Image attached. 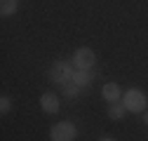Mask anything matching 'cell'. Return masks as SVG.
I'll use <instances>...</instances> for the list:
<instances>
[{"instance_id": "6da1fadb", "label": "cell", "mask_w": 148, "mask_h": 141, "mask_svg": "<svg viewBox=\"0 0 148 141\" xmlns=\"http://www.w3.org/2000/svg\"><path fill=\"white\" fill-rule=\"evenodd\" d=\"M73 73H75L73 61H54L52 68H49V78H52V82H57V85L71 82L73 80Z\"/></svg>"}, {"instance_id": "7a4b0ae2", "label": "cell", "mask_w": 148, "mask_h": 141, "mask_svg": "<svg viewBox=\"0 0 148 141\" xmlns=\"http://www.w3.org/2000/svg\"><path fill=\"white\" fill-rule=\"evenodd\" d=\"M122 103L129 113H143L148 108V97L141 90H127V94L122 97Z\"/></svg>"}, {"instance_id": "3957f363", "label": "cell", "mask_w": 148, "mask_h": 141, "mask_svg": "<svg viewBox=\"0 0 148 141\" xmlns=\"http://www.w3.org/2000/svg\"><path fill=\"white\" fill-rule=\"evenodd\" d=\"M78 136V127L73 122H57L49 129V139L52 141H73Z\"/></svg>"}, {"instance_id": "277c9868", "label": "cell", "mask_w": 148, "mask_h": 141, "mask_svg": "<svg viewBox=\"0 0 148 141\" xmlns=\"http://www.w3.org/2000/svg\"><path fill=\"white\" fill-rule=\"evenodd\" d=\"M94 64H97V54L89 47H80L73 54V66L75 68H94Z\"/></svg>"}, {"instance_id": "5b68a950", "label": "cell", "mask_w": 148, "mask_h": 141, "mask_svg": "<svg viewBox=\"0 0 148 141\" xmlns=\"http://www.w3.org/2000/svg\"><path fill=\"white\" fill-rule=\"evenodd\" d=\"M40 106H42V111L49 113V115L59 113V97H57V94H52V92H47V94L40 97Z\"/></svg>"}, {"instance_id": "8992f818", "label": "cell", "mask_w": 148, "mask_h": 141, "mask_svg": "<svg viewBox=\"0 0 148 141\" xmlns=\"http://www.w3.org/2000/svg\"><path fill=\"white\" fill-rule=\"evenodd\" d=\"M94 75H97V70H92V68H75V73H73V82L80 85V87H85V85H89L92 80H94Z\"/></svg>"}, {"instance_id": "52a82bcc", "label": "cell", "mask_w": 148, "mask_h": 141, "mask_svg": "<svg viewBox=\"0 0 148 141\" xmlns=\"http://www.w3.org/2000/svg\"><path fill=\"white\" fill-rule=\"evenodd\" d=\"M101 97H103L106 101H110V103H115V101L122 97V92H120L118 82H106V85L101 87Z\"/></svg>"}, {"instance_id": "ba28073f", "label": "cell", "mask_w": 148, "mask_h": 141, "mask_svg": "<svg viewBox=\"0 0 148 141\" xmlns=\"http://www.w3.org/2000/svg\"><path fill=\"white\" fill-rule=\"evenodd\" d=\"M19 10V0H0V14L3 16H12Z\"/></svg>"}, {"instance_id": "9c48e42d", "label": "cell", "mask_w": 148, "mask_h": 141, "mask_svg": "<svg viewBox=\"0 0 148 141\" xmlns=\"http://www.w3.org/2000/svg\"><path fill=\"white\" fill-rule=\"evenodd\" d=\"M127 115V108H125V103H110V108H108V118L110 120H122Z\"/></svg>"}, {"instance_id": "30bf717a", "label": "cell", "mask_w": 148, "mask_h": 141, "mask_svg": "<svg viewBox=\"0 0 148 141\" xmlns=\"http://www.w3.org/2000/svg\"><path fill=\"white\" fill-rule=\"evenodd\" d=\"M64 87V97H68V99H75L78 94H80V85H75V82H66V85H61Z\"/></svg>"}, {"instance_id": "8fae6325", "label": "cell", "mask_w": 148, "mask_h": 141, "mask_svg": "<svg viewBox=\"0 0 148 141\" xmlns=\"http://www.w3.org/2000/svg\"><path fill=\"white\" fill-rule=\"evenodd\" d=\"M10 111H12V99L10 97H3V99H0V113L7 115Z\"/></svg>"}, {"instance_id": "7c38bea8", "label": "cell", "mask_w": 148, "mask_h": 141, "mask_svg": "<svg viewBox=\"0 0 148 141\" xmlns=\"http://www.w3.org/2000/svg\"><path fill=\"white\" fill-rule=\"evenodd\" d=\"M101 141H115V139H113V136H103Z\"/></svg>"}, {"instance_id": "4fadbf2b", "label": "cell", "mask_w": 148, "mask_h": 141, "mask_svg": "<svg viewBox=\"0 0 148 141\" xmlns=\"http://www.w3.org/2000/svg\"><path fill=\"white\" fill-rule=\"evenodd\" d=\"M143 122H146V125H148V111L143 113Z\"/></svg>"}]
</instances>
